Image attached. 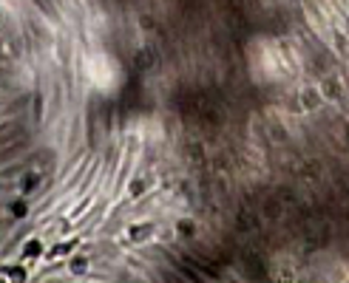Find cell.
Instances as JSON below:
<instances>
[{"label":"cell","mask_w":349,"mask_h":283,"mask_svg":"<svg viewBox=\"0 0 349 283\" xmlns=\"http://www.w3.org/2000/svg\"><path fill=\"white\" fill-rule=\"evenodd\" d=\"M264 216L278 218V216H281V207H276V201H270V207H264Z\"/></svg>","instance_id":"13"},{"label":"cell","mask_w":349,"mask_h":283,"mask_svg":"<svg viewBox=\"0 0 349 283\" xmlns=\"http://www.w3.org/2000/svg\"><path fill=\"white\" fill-rule=\"evenodd\" d=\"M145 190H148V182H145V179H133V182L128 184V196H131V199H139Z\"/></svg>","instance_id":"6"},{"label":"cell","mask_w":349,"mask_h":283,"mask_svg":"<svg viewBox=\"0 0 349 283\" xmlns=\"http://www.w3.org/2000/svg\"><path fill=\"white\" fill-rule=\"evenodd\" d=\"M318 91H321V97L327 102H335V100H341V83L335 80V77H327L324 83L318 85Z\"/></svg>","instance_id":"1"},{"label":"cell","mask_w":349,"mask_h":283,"mask_svg":"<svg viewBox=\"0 0 349 283\" xmlns=\"http://www.w3.org/2000/svg\"><path fill=\"white\" fill-rule=\"evenodd\" d=\"M77 244H80V238H71V241H66V244H57V247L49 252V258H63V255H68Z\"/></svg>","instance_id":"5"},{"label":"cell","mask_w":349,"mask_h":283,"mask_svg":"<svg viewBox=\"0 0 349 283\" xmlns=\"http://www.w3.org/2000/svg\"><path fill=\"white\" fill-rule=\"evenodd\" d=\"M23 252H26V258H37V255L43 252V244H40V241H29Z\"/></svg>","instance_id":"9"},{"label":"cell","mask_w":349,"mask_h":283,"mask_svg":"<svg viewBox=\"0 0 349 283\" xmlns=\"http://www.w3.org/2000/svg\"><path fill=\"white\" fill-rule=\"evenodd\" d=\"M187 156H190V162H202L204 148H202V145H196V142H190V145H187Z\"/></svg>","instance_id":"8"},{"label":"cell","mask_w":349,"mask_h":283,"mask_svg":"<svg viewBox=\"0 0 349 283\" xmlns=\"http://www.w3.org/2000/svg\"><path fill=\"white\" fill-rule=\"evenodd\" d=\"M85 269H88V258H85V255H77V258L68 264V272H74V275H83Z\"/></svg>","instance_id":"7"},{"label":"cell","mask_w":349,"mask_h":283,"mask_svg":"<svg viewBox=\"0 0 349 283\" xmlns=\"http://www.w3.org/2000/svg\"><path fill=\"white\" fill-rule=\"evenodd\" d=\"M12 213H15L17 218H23L26 213H29V207H26V201H17V204H12Z\"/></svg>","instance_id":"12"},{"label":"cell","mask_w":349,"mask_h":283,"mask_svg":"<svg viewBox=\"0 0 349 283\" xmlns=\"http://www.w3.org/2000/svg\"><path fill=\"white\" fill-rule=\"evenodd\" d=\"M150 235H153V224H133V227H128V238L131 241H148Z\"/></svg>","instance_id":"3"},{"label":"cell","mask_w":349,"mask_h":283,"mask_svg":"<svg viewBox=\"0 0 349 283\" xmlns=\"http://www.w3.org/2000/svg\"><path fill=\"white\" fill-rule=\"evenodd\" d=\"M3 272H6L9 278H17V281H23V278H26V272H23V269H20V266H6V269H3Z\"/></svg>","instance_id":"10"},{"label":"cell","mask_w":349,"mask_h":283,"mask_svg":"<svg viewBox=\"0 0 349 283\" xmlns=\"http://www.w3.org/2000/svg\"><path fill=\"white\" fill-rule=\"evenodd\" d=\"M34 187H37V173H29V176L23 179V190L29 193V190H34Z\"/></svg>","instance_id":"11"},{"label":"cell","mask_w":349,"mask_h":283,"mask_svg":"<svg viewBox=\"0 0 349 283\" xmlns=\"http://www.w3.org/2000/svg\"><path fill=\"white\" fill-rule=\"evenodd\" d=\"M321 102H324V97H321L318 88H304V91H301V105H304V111H318Z\"/></svg>","instance_id":"2"},{"label":"cell","mask_w":349,"mask_h":283,"mask_svg":"<svg viewBox=\"0 0 349 283\" xmlns=\"http://www.w3.org/2000/svg\"><path fill=\"white\" fill-rule=\"evenodd\" d=\"M176 233L184 235V238H193L196 235V221L193 218H179L176 221Z\"/></svg>","instance_id":"4"}]
</instances>
